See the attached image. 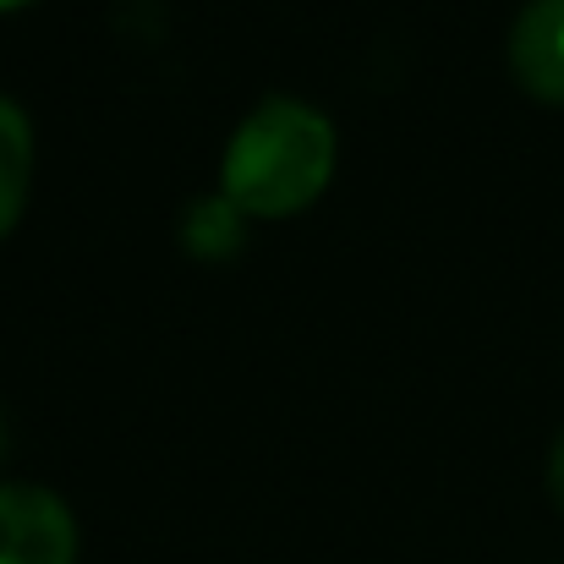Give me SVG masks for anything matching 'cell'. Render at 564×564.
Wrapping results in <instances>:
<instances>
[{
	"instance_id": "6",
	"label": "cell",
	"mask_w": 564,
	"mask_h": 564,
	"mask_svg": "<svg viewBox=\"0 0 564 564\" xmlns=\"http://www.w3.org/2000/svg\"><path fill=\"white\" fill-rule=\"evenodd\" d=\"M6 6H22V0H0V11H6Z\"/></svg>"
},
{
	"instance_id": "4",
	"label": "cell",
	"mask_w": 564,
	"mask_h": 564,
	"mask_svg": "<svg viewBox=\"0 0 564 564\" xmlns=\"http://www.w3.org/2000/svg\"><path fill=\"white\" fill-rule=\"evenodd\" d=\"M28 176H33V132H28V116L17 110V99L0 94V236L22 214Z\"/></svg>"
},
{
	"instance_id": "3",
	"label": "cell",
	"mask_w": 564,
	"mask_h": 564,
	"mask_svg": "<svg viewBox=\"0 0 564 564\" xmlns=\"http://www.w3.org/2000/svg\"><path fill=\"white\" fill-rule=\"evenodd\" d=\"M510 66L527 94L564 105V0H532L510 28Z\"/></svg>"
},
{
	"instance_id": "1",
	"label": "cell",
	"mask_w": 564,
	"mask_h": 564,
	"mask_svg": "<svg viewBox=\"0 0 564 564\" xmlns=\"http://www.w3.org/2000/svg\"><path fill=\"white\" fill-rule=\"evenodd\" d=\"M329 176H335L329 116L307 99L269 94L236 127L219 165V192L241 214H296L329 187Z\"/></svg>"
},
{
	"instance_id": "5",
	"label": "cell",
	"mask_w": 564,
	"mask_h": 564,
	"mask_svg": "<svg viewBox=\"0 0 564 564\" xmlns=\"http://www.w3.org/2000/svg\"><path fill=\"white\" fill-rule=\"evenodd\" d=\"M549 494H554V505L564 510V427H560V438H554V449H549Z\"/></svg>"
},
{
	"instance_id": "7",
	"label": "cell",
	"mask_w": 564,
	"mask_h": 564,
	"mask_svg": "<svg viewBox=\"0 0 564 564\" xmlns=\"http://www.w3.org/2000/svg\"><path fill=\"white\" fill-rule=\"evenodd\" d=\"M0 444H6V422H0Z\"/></svg>"
},
{
	"instance_id": "2",
	"label": "cell",
	"mask_w": 564,
	"mask_h": 564,
	"mask_svg": "<svg viewBox=\"0 0 564 564\" xmlns=\"http://www.w3.org/2000/svg\"><path fill=\"white\" fill-rule=\"evenodd\" d=\"M72 510L33 482H0V564H72Z\"/></svg>"
}]
</instances>
